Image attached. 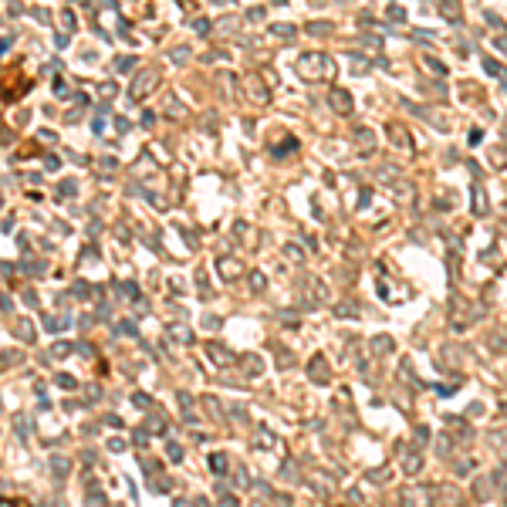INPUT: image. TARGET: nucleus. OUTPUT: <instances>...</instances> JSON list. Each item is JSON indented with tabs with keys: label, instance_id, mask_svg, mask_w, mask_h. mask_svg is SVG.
Instances as JSON below:
<instances>
[{
	"label": "nucleus",
	"instance_id": "obj_1",
	"mask_svg": "<svg viewBox=\"0 0 507 507\" xmlns=\"http://www.w3.org/2000/svg\"><path fill=\"white\" fill-rule=\"evenodd\" d=\"M297 68L308 74V78H328V74H332V61H328L325 54H304Z\"/></svg>",
	"mask_w": 507,
	"mask_h": 507
},
{
	"label": "nucleus",
	"instance_id": "obj_2",
	"mask_svg": "<svg viewBox=\"0 0 507 507\" xmlns=\"http://www.w3.org/2000/svg\"><path fill=\"white\" fill-rule=\"evenodd\" d=\"M332 98H335V108H338V112H349V108H352V102H349V95H345V91H335Z\"/></svg>",
	"mask_w": 507,
	"mask_h": 507
}]
</instances>
